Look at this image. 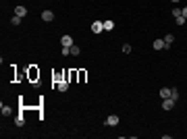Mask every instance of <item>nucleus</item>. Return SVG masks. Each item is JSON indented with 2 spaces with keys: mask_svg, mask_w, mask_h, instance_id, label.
<instances>
[{
  "mask_svg": "<svg viewBox=\"0 0 187 139\" xmlns=\"http://www.w3.org/2000/svg\"><path fill=\"white\" fill-rule=\"evenodd\" d=\"M123 54H131V44H125L123 46Z\"/></svg>",
  "mask_w": 187,
  "mask_h": 139,
  "instance_id": "nucleus-18",
  "label": "nucleus"
},
{
  "mask_svg": "<svg viewBox=\"0 0 187 139\" xmlns=\"http://www.w3.org/2000/svg\"><path fill=\"white\" fill-rule=\"evenodd\" d=\"M171 2H179V0H171Z\"/></svg>",
  "mask_w": 187,
  "mask_h": 139,
  "instance_id": "nucleus-23",
  "label": "nucleus"
},
{
  "mask_svg": "<svg viewBox=\"0 0 187 139\" xmlns=\"http://www.w3.org/2000/svg\"><path fill=\"white\" fill-rule=\"evenodd\" d=\"M0 110H2V114H11V106H4V104H2Z\"/></svg>",
  "mask_w": 187,
  "mask_h": 139,
  "instance_id": "nucleus-17",
  "label": "nucleus"
},
{
  "mask_svg": "<svg viewBox=\"0 0 187 139\" xmlns=\"http://www.w3.org/2000/svg\"><path fill=\"white\" fill-rule=\"evenodd\" d=\"M60 44L65 46V48H71V46H73V38H71V36H62L60 38Z\"/></svg>",
  "mask_w": 187,
  "mask_h": 139,
  "instance_id": "nucleus-5",
  "label": "nucleus"
},
{
  "mask_svg": "<svg viewBox=\"0 0 187 139\" xmlns=\"http://www.w3.org/2000/svg\"><path fill=\"white\" fill-rule=\"evenodd\" d=\"M112 27H114V21H110V19H106V21H104V29H106V31H110Z\"/></svg>",
  "mask_w": 187,
  "mask_h": 139,
  "instance_id": "nucleus-14",
  "label": "nucleus"
},
{
  "mask_svg": "<svg viewBox=\"0 0 187 139\" xmlns=\"http://www.w3.org/2000/svg\"><path fill=\"white\" fill-rule=\"evenodd\" d=\"M15 125H17V127H23V125H25V116H23V114L15 116Z\"/></svg>",
  "mask_w": 187,
  "mask_h": 139,
  "instance_id": "nucleus-11",
  "label": "nucleus"
},
{
  "mask_svg": "<svg viewBox=\"0 0 187 139\" xmlns=\"http://www.w3.org/2000/svg\"><path fill=\"white\" fill-rule=\"evenodd\" d=\"M173 17L177 19V17H181V8H173Z\"/></svg>",
  "mask_w": 187,
  "mask_h": 139,
  "instance_id": "nucleus-19",
  "label": "nucleus"
},
{
  "mask_svg": "<svg viewBox=\"0 0 187 139\" xmlns=\"http://www.w3.org/2000/svg\"><path fill=\"white\" fill-rule=\"evenodd\" d=\"M92 31H94V33H102V31H104V23H102V21H94V23H92Z\"/></svg>",
  "mask_w": 187,
  "mask_h": 139,
  "instance_id": "nucleus-2",
  "label": "nucleus"
},
{
  "mask_svg": "<svg viewBox=\"0 0 187 139\" xmlns=\"http://www.w3.org/2000/svg\"><path fill=\"white\" fill-rule=\"evenodd\" d=\"M58 85V91H67L69 89V81L65 79V81H60V83H56Z\"/></svg>",
  "mask_w": 187,
  "mask_h": 139,
  "instance_id": "nucleus-10",
  "label": "nucleus"
},
{
  "mask_svg": "<svg viewBox=\"0 0 187 139\" xmlns=\"http://www.w3.org/2000/svg\"><path fill=\"white\" fill-rule=\"evenodd\" d=\"M71 54H73V56H79V54H81V48H79V46H71Z\"/></svg>",
  "mask_w": 187,
  "mask_h": 139,
  "instance_id": "nucleus-13",
  "label": "nucleus"
},
{
  "mask_svg": "<svg viewBox=\"0 0 187 139\" xmlns=\"http://www.w3.org/2000/svg\"><path fill=\"white\" fill-rule=\"evenodd\" d=\"M171 98H173L175 102L179 100V89H177V87H173V89H171Z\"/></svg>",
  "mask_w": 187,
  "mask_h": 139,
  "instance_id": "nucleus-15",
  "label": "nucleus"
},
{
  "mask_svg": "<svg viewBox=\"0 0 187 139\" xmlns=\"http://www.w3.org/2000/svg\"><path fill=\"white\" fill-rule=\"evenodd\" d=\"M15 15H19V17H25V15H27V8H25V6H21V4H19V6H17V8H15Z\"/></svg>",
  "mask_w": 187,
  "mask_h": 139,
  "instance_id": "nucleus-8",
  "label": "nucleus"
},
{
  "mask_svg": "<svg viewBox=\"0 0 187 139\" xmlns=\"http://www.w3.org/2000/svg\"><path fill=\"white\" fill-rule=\"evenodd\" d=\"M42 19L46 21V23H50L52 19H54V13H52V11H44V13H42Z\"/></svg>",
  "mask_w": 187,
  "mask_h": 139,
  "instance_id": "nucleus-6",
  "label": "nucleus"
},
{
  "mask_svg": "<svg viewBox=\"0 0 187 139\" xmlns=\"http://www.w3.org/2000/svg\"><path fill=\"white\" fill-rule=\"evenodd\" d=\"M71 54V48H65V46H62V56H69Z\"/></svg>",
  "mask_w": 187,
  "mask_h": 139,
  "instance_id": "nucleus-21",
  "label": "nucleus"
},
{
  "mask_svg": "<svg viewBox=\"0 0 187 139\" xmlns=\"http://www.w3.org/2000/svg\"><path fill=\"white\" fill-rule=\"evenodd\" d=\"M21 19H23V17H19V15H15L13 19H11V23H13V25H19V23H21Z\"/></svg>",
  "mask_w": 187,
  "mask_h": 139,
  "instance_id": "nucleus-16",
  "label": "nucleus"
},
{
  "mask_svg": "<svg viewBox=\"0 0 187 139\" xmlns=\"http://www.w3.org/2000/svg\"><path fill=\"white\" fill-rule=\"evenodd\" d=\"M160 98H171V89H168V87H162V89H160Z\"/></svg>",
  "mask_w": 187,
  "mask_h": 139,
  "instance_id": "nucleus-12",
  "label": "nucleus"
},
{
  "mask_svg": "<svg viewBox=\"0 0 187 139\" xmlns=\"http://www.w3.org/2000/svg\"><path fill=\"white\" fill-rule=\"evenodd\" d=\"M173 42H175V36H173V33H166V36H164V44H166V48L171 46Z\"/></svg>",
  "mask_w": 187,
  "mask_h": 139,
  "instance_id": "nucleus-9",
  "label": "nucleus"
},
{
  "mask_svg": "<svg viewBox=\"0 0 187 139\" xmlns=\"http://www.w3.org/2000/svg\"><path fill=\"white\" fill-rule=\"evenodd\" d=\"M67 77H69L67 71H56L54 75H52V81H54V83H60V81H65Z\"/></svg>",
  "mask_w": 187,
  "mask_h": 139,
  "instance_id": "nucleus-1",
  "label": "nucleus"
},
{
  "mask_svg": "<svg viewBox=\"0 0 187 139\" xmlns=\"http://www.w3.org/2000/svg\"><path fill=\"white\" fill-rule=\"evenodd\" d=\"M175 104H177V102H175L173 98H166V100L162 102V108H164V110H173V108H175Z\"/></svg>",
  "mask_w": 187,
  "mask_h": 139,
  "instance_id": "nucleus-4",
  "label": "nucleus"
},
{
  "mask_svg": "<svg viewBox=\"0 0 187 139\" xmlns=\"http://www.w3.org/2000/svg\"><path fill=\"white\" fill-rule=\"evenodd\" d=\"M181 15H183L185 19H187V6H185V8H181Z\"/></svg>",
  "mask_w": 187,
  "mask_h": 139,
  "instance_id": "nucleus-22",
  "label": "nucleus"
},
{
  "mask_svg": "<svg viewBox=\"0 0 187 139\" xmlns=\"http://www.w3.org/2000/svg\"><path fill=\"white\" fill-rule=\"evenodd\" d=\"M166 44H164V40H154V50H164Z\"/></svg>",
  "mask_w": 187,
  "mask_h": 139,
  "instance_id": "nucleus-7",
  "label": "nucleus"
},
{
  "mask_svg": "<svg viewBox=\"0 0 187 139\" xmlns=\"http://www.w3.org/2000/svg\"><path fill=\"white\" fill-rule=\"evenodd\" d=\"M175 21H177V25H183V23H185V17L181 15V17H177V19H175Z\"/></svg>",
  "mask_w": 187,
  "mask_h": 139,
  "instance_id": "nucleus-20",
  "label": "nucleus"
},
{
  "mask_svg": "<svg viewBox=\"0 0 187 139\" xmlns=\"http://www.w3.org/2000/svg\"><path fill=\"white\" fill-rule=\"evenodd\" d=\"M104 125H108V127H114V125H119V116H117V114H110L108 118L104 120Z\"/></svg>",
  "mask_w": 187,
  "mask_h": 139,
  "instance_id": "nucleus-3",
  "label": "nucleus"
}]
</instances>
